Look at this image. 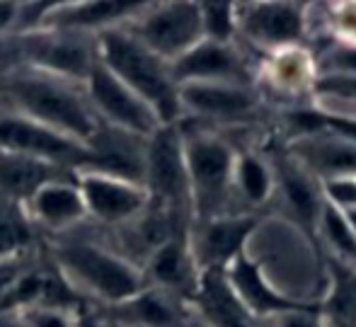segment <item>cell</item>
<instances>
[{
  "label": "cell",
  "mask_w": 356,
  "mask_h": 327,
  "mask_svg": "<svg viewBox=\"0 0 356 327\" xmlns=\"http://www.w3.org/2000/svg\"><path fill=\"white\" fill-rule=\"evenodd\" d=\"M0 95L10 99L8 112L44 124L88 148H92L97 136L102 134V124L90 109L80 83L22 68L0 83Z\"/></svg>",
  "instance_id": "1"
},
{
  "label": "cell",
  "mask_w": 356,
  "mask_h": 327,
  "mask_svg": "<svg viewBox=\"0 0 356 327\" xmlns=\"http://www.w3.org/2000/svg\"><path fill=\"white\" fill-rule=\"evenodd\" d=\"M97 61L138 95L158 117L160 127H170L182 109L179 88L170 73V63L145 49L124 24L95 34Z\"/></svg>",
  "instance_id": "2"
},
{
  "label": "cell",
  "mask_w": 356,
  "mask_h": 327,
  "mask_svg": "<svg viewBox=\"0 0 356 327\" xmlns=\"http://www.w3.org/2000/svg\"><path fill=\"white\" fill-rule=\"evenodd\" d=\"M54 269L78 296H92L102 303L127 305L143 294V276L129 260L95 243H63L54 253Z\"/></svg>",
  "instance_id": "3"
},
{
  "label": "cell",
  "mask_w": 356,
  "mask_h": 327,
  "mask_svg": "<svg viewBox=\"0 0 356 327\" xmlns=\"http://www.w3.org/2000/svg\"><path fill=\"white\" fill-rule=\"evenodd\" d=\"M83 90L90 109L104 129L122 131V134L136 136V138H148L160 127L153 109L99 61H95L92 70L83 83Z\"/></svg>",
  "instance_id": "4"
},
{
  "label": "cell",
  "mask_w": 356,
  "mask_h": 327,
  "mask_svg": "<svg viewBox=\"0 0 356 327\" xmlns=\"http://www.w3.org/2000/svg\"><path fill=\"white\" fill-rule=\"evenodd\" d=\"M19 56L27 61L24 68L39 70V73L56 75V78L85 83L90 75L97 54H95V37L61 29H37L27 32L19 39Z\"/></svg>",
  "instance_id": "5"
},
{
  "label": "cell",
  "mask_w": 356,
  "mask_h": 327,
  "mask_svg": "<svg viewBox=\"0 0 356 327\" xmlns=\"http://www.w3.org/2000/svg\"><path fill=\"white\" fill-rule=\"evenodd\" d=\"M0 150L47 160L71 173L95 163L92 148L15 112L0 114Z\"/></svg>",
  "instance_id": "6"
},
{
  "label": "cell",
  "mask_w": 356,
  "mask_h": 327,
  "mask_svg": "<svg viewBox=\"0 0 356 327\" xmlns=\"http://www.w3.org/2000/svg\"><path fill=\"white\" fill-rule=\"evenodd\" d=\"M127 29L165 63H172L175 58L197 47L204 34L199 5L192 3H170L153 8Z\"/></svg>",
  "instance_id": "7"
},
{
  "label": "cell",
  "mask_w": 356,
  "mask_h": 327,
  "mask_svg": "<svg viewBox=\"0 0 356 327\" xmlns=\"http://www.w3.org/2000/svg\"><path fill=\"white\" fill-rule=\"evenodd\" d=\"M75 184L85 201L90 218L104 225H119L136 218L148 204V192L143 184L102 170H75Z\"/></svg>",
  "instance_id": "8"
},
{
  "label": "cell",
  "mask_w": 356,
  "mask_h": 327,
  "mask_svg": "<svg viewBox=\"0 0 356 327\" xmlns=\"http://www.w3.org/2000/svg\"><path fill=\"white\" fill-rule=\"evenodd\" d=\"M143 182L145 192L158 196L163 204L179 206L189 192L187 165H184V145L172 127H158L145 143Z\"/></svg>",
  "instance_id": "9"
},
{
  "label": "cell",
  "mask_w": 356,
  "mask_h": 327,
  "mask_svg": "<svg viewBox=\"0 0 356 327\" xmlns=\"http://www.w3.org/2000/svg\"><path fill=\"white\" fill-rule=\"evenodd\" d=\"M143 3L129 0H102V3H54L39 29H61L75 34H99L109 27H119L136 13H141Z\"/></svg>",
  "instance_id": "10"
},
{
  "label": "cell",
  "mask_w": 356,
  "mask_h": 327,
  "mask_svg": "<svg viewBox=\"0 0 356 327\" xmlns=\"http://www.w3.org/2000/svg\"><path fill=\"white\" fill-rule=\"evenodd\" d=\"M29 221L47 230H68L88 218L85 201L75 184V175L54 180L39 187L24 204Z\"/></svg>",
  "instance_id": "11"
},
{
  "label": "cell",
  "mask_w": 356,
  "mask_h": 327,
  "mask_svg": "<svg viewBox=\"0 0 356 327\" xmlns=\"http://www.w3.org/2000/svg\"><path fill=\"white\" fill-rule=\"evenodd\" d=\"M189 187H194L204 206H216L223 199L230 175V153L211 138H192L184 148Z\"/></svg>",
  "instance_id": "12"
},
{
  "label": "cell",
  "mask_w": 356,
  "mask_h": 327,
  "mask_svg": "<svg viewBox=\"0 0 356 327\" xmlns=\"http://www.w3.org/2000/svg\"><path fill=\"white\" fill-rule=\"evenodd\" d=\"M75 175L71 170H63L54 163L39 158H29V155L10 153V150H0V196L17 204H27V199L44 187L47 182L54 180L68 177Z\"/></svg>",
  "instance_id": "13"
},
{
  "label": "cell",
  "mask_w": 356,
  "mask_h": 327,
  "mask_svg": "<svg viewBox=\"0 0 356 327\" xmlns=\"http://www.w3.org/2000/svg\"><path fill=\"white\" fill-rule=\"evenodd\" d=\"M170 73L177 88L192 83H213V80L238 75V61L223 44L199 42L197 47L170 63Z\"/></svg>",
  "instance_id": "14"
},
{
  "label": "cell",
  "mask_w": 356,
  "mask_h": 327,
  "mask_svg": "<svg viewBox=\"0 0 356 327\" xmlns=\"http://www.w3.org/2000/svg\"><path fill=\"white\" fill-rule=\"evenodd\" d=\"M179 102L209 117H238L252 107L250 95L243 90L216 83H192L179 88Z\"/></svg>",
  "instance_id": "15"
},
{
  "label": "cell",
  "mask_w": 356,
  "mask_h": 327,
  "mask_svg": "<svg viewBox=\"0 0 356 327\" xmlns=\"http://www.w3.org/2000/svg\"><path fill=\"white\" fill-rule=\"evenodd\" d=\"M245 27L262 42L286 44L300 34V15L289 5H257L245 17Z\"/></svg>",
  "instance_id": "16"
},
{
  "label": "cell",
  "mask_w": 356,
  "mask_h": 327,
  "mask_svg": "<svg viewBox=\"0 0 356 327\" xmlns=\"http://www.w3.org/2000/svg\"><path fill=\"white\" fill-rule=\"evenodd\" d=\"M32 243V221L17 201L0 196V260L24 255Z\"/></svg>",
  "instance_id": "17"
},
{
  "label": "cell",
  "mask_w": 356,
  "mask_h": 327,
  "mask_svg": "<svg viewBox=\"0 0 356 327\" xmlns=\"http://www.w3.org/2000/svg\"><path fill=\"white\" fill-rule=\"evenodd\" d=\"M252 221H216L207 228L202 240V253L207 262H225L230 260L245 243Z\"/></svg>",
  "instance_id": "18"
},
{
  "label": "cell",
  "mask_w": 356,
  "mask_h": 327,
  "mask_svg": "<svg viewBox=\"0 0 356 327\" xmlns=\"http://www.w3.org/2000/svg\"><path fill=\"white\" fill-rule=\"evenodd\" d=\"M204 303L218 327H250L245 320L243 305L230 294V289L218 274H209L204 279Z\"/></svg>",
  "instance_id": "19"
},
{
  "label": "cell",
  "mask_w": 356,
  "mask_h": 327,
  "mask_svg": "<svg viewBox=\"0 0 356 327\" xmlns=\"http://www.w3.org/2000/svg\"><path fill=\"white\" fill-rule=\"evenodd\" d=\"M233 281L235 286H238L240 296H243L245 301H248L252 308L257 310H272V308H293V305L289 303V301L279 298V296H274L272 291L267 289V286L262 284V279H259L257 269H254L250 262L240 260L238 264H235L233 269Z\"/></svg>",
  "instance_id": "20"
},
{
  "label": "cell",
  "mask_w": 356,
  "mask_h": 327,
  "mask_svg": "<svg viewBox=\"0 0 356 327\" xmlns=\"http://www.w3.org/2000/svg\"><path fill=\"white\" fill-rule=\"evenodd\" d=\"M150 271L158 281L168 286H184L189 276V262L184 255L182 245L165 240L155 248L153 257H150Z\"/></svg>",
  "instance_id": "21"
},
{
  "label": "cell",
  "mask_w": 356,
  "mask_h": 327,
  "mask_svg": "<svg viewBox=\"0 0 356 327\" xmlns=\"http://www.w3.org/2000/svg\"><path fill=\"white\" fill-rule=\"evenodd\" d=\"M305 158L323 173H356V145L325 141L305 148Z\"/></svg>",
  "instance_id": "22"
},
{
  "label": "cell",
  "mask_w": 356,
  "mask_h": 327,
  "mask_svg": "<svg viewBox=\"0 0 356 327\" xmlns=\"http://www.w3.org/2000/svg\"><path fill=\"white\" fill-rule=\"evenodd\" d=\"M334 294H332V313L339 318L356 323V274L334 266Z\"/></svg>",
  "instance_id": "23"
},
{
  "label": "cell",
  "mask_w": 356,
  "mask_h": 327,
  "mask_svg": "<svg viewBox=\"0 0 356 327\" xmlns=\"http://www.w3.org/2000/svg\"><path fill=\"white\" fill-rule=\"evenodd\" d=\"M127 308L131 310L138 323H143V325L165 327L172 323V313H170L168 303L155 294H138L134 301H129Z\"/></svg>",
  "instance_id": "24"
},
{
  "label": "cell",
  "mask_w": 356,
  "mask_h": 327,
  "mask_svg": "<svg viewBox=\"0 0 356 327\" xmlns=\"http://www.w3.org/2000/svg\"><path fill=\"white\" fill-rule=\"evenodd\" d=\"M202 15V29L213 39L223 42L233 32V17H230V3H202L199 5Z\"/></svg>",
  "instance_id": "25"
},
{
  "label": "cell",
  "mask_w": 356,
  "mask_h": 327,
  "mask_svg": "<svg viewBox=\"0 0 356 327\" xmlns=\"http://www.w3.org/2000/svg\"><path fill=\"white\" fill-rule=\"evenodd\" d=\"M325 230H327L330 240L337 245L339 253L356 257V235L354 230L344 223V218L334 209H325Z\"/></svg>",
  "instance_id": "26"
},
{
  "label": "cell",
  "mask_w": 356,
  "mask_h": 327,
  "mask_svg": "<svg viewBox=\"0 0 356 327\" xmlns=\"http://www.w3.org/2000/svg\"><path fill=\"white\" fill-rule=\"evenodd\" d=\"M240 184H243V192L252 201L264 199V194H267L269 177L254 158H245L243 165H240Z\"/></svg>",
  "instance_id": "27"
},
{
  "label": "cell",
  "mask_w": 356,
  "mask_h": 327,
  "mask_svg": "<svg viewBox=\"0 0 356 327\" xmlns=\"http://www.w3.org/2000/svg\"><path fill=\"white\" fill-rule=\"evenodd\" d=\"M286 189H289V199L293 201L298 214L305 216V218H313L315 209H318V201H315V194H313V189H310V184L305 182V180H300L298 175H289V177H286Z\"/></svg>",
  "instance_id": "28"
},
{
  "label": "cell",
  "mask_w": 356,
  "mask_h": 327,
  "mask_svg": "<svg viewBox=\"0 0 356 327\" xmlns=\"http://www.w3.org/2000/svg\"><path fill=\"white\" fill-rule=\"evenodd\" d=\"M293 122L300 129H323L330 127L334 131H339L342 136H347L349 141H356V122L352 119H337V117H320V114H296Z\"/></svg>",
  "instance_id": "29"
},
{
  "label": "cell",
  "mask_w": 356,
  "mask_h": 327,
  "mask_svg": "<svg viewBox=\"0 0 356 327\" xmlns=\"http://www.w3.org/2000/svg\"><path fill=\"white\" fill-rule=\"evenodd\" d=\"M27 269H32V264H29V260H27V253L0 260V303H3V298L10 294V289L17 284L19 276Z\"/></svg>",
  "instance_id": "30"
},
{
  "label": "cell",
  "mask_w": 356,
  "mask_h": 327,
  "mask_svg": "<svg viewBox=\"0 0 356 327\" xmlns=\"http://www.w3.org/2000/svg\"><path fill=\"white\" fill-rule=\"evenodd\" d=\"M73 313H68V310H51V308H32V310H24L22 318L27 327H73Z\"/></svg>",
  "instance_id": "31"
},
{
  "label": "cell",
  "mask_w": 356,
  "mask_h": 327,
  "mask_svg": "<svg viewBox=\"0 0 356 327\" xmlns=\"http://www.w3.org/2000/svg\"><path fill=\"white\" fill-rule=\"evenodd\" d=\"M320 93L325 95H339V97L356 99V78L352 75H334V78H323L318 85Z\"/></svg>",
  "instance_id": "32"
},
{
  "label": "cell",
  "mask_w": 356,
  "mask_h": 327,
  "mask_svg": "<svg viewBox=\"0 0 356 327\" xmlns=\"http://www.w3.org/2000/svg\"><path fill=\"white\" fill-rule=\"evenodd\" d=\"M330 196L334 201L344 206H354L356 204V182L352 180H337V182H330Z\"/></svg>",
  "instance_id": "33"
},
{
  "label": "cell",
  "mask_w": 356,
  "mask_h": 327,
  "mask_svg": "<svg viewBox=\"0 0 356 327\" xmlns=\"http://www.w3.org/2000/svg\"><path fill=\"white\" fill-rule=\"evenodd\" d=\"M19 17V3H0V37L17 27Z\"/></svg>",
  "instance_id": "34"
},
{
  "label": "cell",
  "mask_w": 356,
  "mask_h": 327,
  "mask_svg": "<svg viewBox=\"0 0 356 327\" xmlns=\"http://www.w3.org/2000/svg\"><path fill=\"white\" fill-rule=\"evenodd\" d=\"M73 327H109V325L104 320H99L95 313H90V310L78 308L73 313Z\"/></svg>",
  "instance_id": "35"
},
{
  "label": "cell",
  "mask_w": 356,
  "mask_h": 327,
  "mask_svg": "<svg viewBox=\"0 0 356 327\" xmlns=\"http://www.w3.org/2000/svg\"><path fill=\"white\" fill-rule=\"evenodd\" d=\"M332 65L342 70H349V73H356V49H342L332 56Z\"/></svg>",
  "instance_id": "36"
},
{
  "label": "cell",
  "mask_w": 356,
  "mask_h": 327,
  "mask_svg": "<svg viewBox=\"0 0 356 327\" xmlns=\"http://www.w3.org/2000/svg\"><path fill=\"white\" fill-rule=\"evenodd\" d=\"M282 327H318V325H315V320L310 318V315L291 313L282 320Z\"/></svg>",
  "instance_id": "37"
},
{
  "label": "cell",
  "mask_w": 356,
  "mask_h": 327,
  "mask_svg": "<svg viewBox=\"0 0 356 327\" xmlns=\"http://www.w3.org/2000/svg\"><path fill=\"white\" fill-rule=\"evenodd\" d=\"M0 327H27L22 313H3L0 315Z\"/></svg>",
  "instance_id": "38"
},
{
  "label": "cell",
  "mask_w": 356,
  "mask_h": 327,
  "mask_svg": "<svg viewBox=\"0 0 356 327\" xmlns=\"http://www.w3.org/2000/svg\"><path fill=\"white\" fill-rule=\"evenodd\" d=\"M349 218H352V225L356 228V211H352V214H349Z\"/></svg>",
  "instance_id": "39"
},
{
  "label": "cell",
  "mask_w": 356,
  "mask_h": 327,
  "mask_svg": "<svg viewBox=\"0 0 356 327\" xmlns=\"http://www.w3.org/2000/svg\"><path fill=\"white\" fill-rule=\"evenodd\" d=\"M0 114H3V112H0Z\"/></svg>",
  "instance_id": "40"
}]
</instances>
